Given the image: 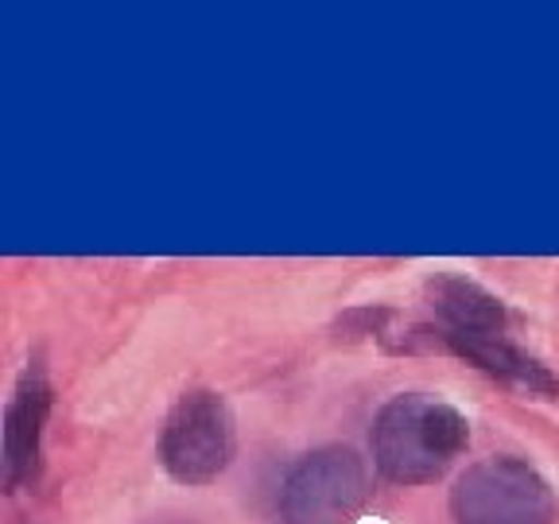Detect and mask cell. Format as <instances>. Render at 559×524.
Masks as SVG:
<instances>
[{
    "instance_id": "52a82bcc",
    "label": "cell",
    "mask_w": 559,
    "mask_h": 524,
    "mask_svg": "<svg viewBox=\"0 0 559 524\" xmlns=\"http://www.w3.org/2000/svg\"><path fill=\"white\" fill-rule=\"evenodd\" d=\"M428 299L447 331H506V307H501V299L489 296L486 288H478V284H471L463 276H436L428 284Z\"/></svg>"
},
{
    "instance_id": "6da1fadb",
    "label": "cell",
    "mask_w": 559,
    "mask_h": 524,
    "mask_svg": "<svg viewBox=\"0 0 559 524\" xmlns=\"http://www.w3.org/2000/svg\"><path fill=\"white\" fill-rule=\"evenodd\" d=\"M471 424L459 408L436 396H396L373 424V463L396 486L439 481L466 451Z\"/></svg>"
},
{
    "instance_id": "3957f363",
    "label": "cell",
    "mask_w": 559,
    "mask_h": 524,
    "mask_svg": "<svg viewBox=\"0 0 559 524\" xmlns=\"http://www.w3.org/2000/svg\"><path fill=\"white\" fill-rule=\"evenodd\" d=\"M237 446L229 404L210 389L183 393L159 436V458L183 486H206L229 466Z\"/></svg>"
},
{
    "instance_id": "5b68a950",
    "label": "cell",
    "mask_w": 559,
    "mask_h": 524,
    "mask_svg": "<svg viewBox=\"0 0 559 524\" xmlns=\"http://www.w3.org/2000/svg\"><path fill=\"white\" fill-rule=\"evenodd\" d=\"M424 338L439 349H451L459 358H466L471 366H478L481 373H489L493 381H501L506 389L524 396H536V401H556L559 396V381L548 366L521 349L516 342H509L501 331H486V334H463V331H424Z\"/></svg>"
},
{
    "instance_id": "8992f818",
    "label": "cell",
    "mask_w": 559,
    "mask_h": 524,
    "mask_svg": "<svg viewBox=\"0 0 559 524\" xmlns=\"http://www.w3.org/2000/svg\"><path fill=\"white\" fill-rule=\"evenodd\" d=\"M47 408H51V384H47L44 369L35 361L20 377L9 412H4V489H20L35 481Z\"/></svg>"
},
{
    "instance_id": "277c9868",
    "label": "cell",
    "mask_w": 559,
    "mask_h": 524,
    "mask_svg": "<svg viewBox=\"0 0 559 524\" xmlns=\"http://www.w3.org/2000/svg\"><path fill=\"white\" fill-rule=\"evenodd\" d=\"M369 474L349 446L311 451L284 481V521L288 524H346L366 505Z\"/></svg>"
},
{
    "instance_id": "7a4b0ae2",
    "label": "cell",
    "mask_w": 559,
    "mask_h": 524,
    "mask_svg": "<svg viewBox=\"0 0 559 524\" xmlns=\"http://www.w3.org/2000/svg\"><path fill=\"white\" fill-rule=\"evenodd\" d=\"M451 513L459 524H551L556 498L521 458H486L454 481Z\"/></svg>"
}]
</instances>
